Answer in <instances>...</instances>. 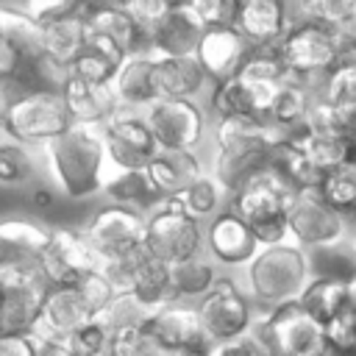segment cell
Listing matches in <instances>:
<instances>
[{
	"instance_id": "1",
	"label": "cell",
	"mask_w": 356,
	"mask_h": 356,
	"mask_svg": "<svg viewBox=\"0 0 356 356\" xmlns=\"http://www.w3.org/2000/svg\"><path fill=\"white\" fill-rule=\"evenodd\" d=\"M50 172L67 197H89L103 189L106 178V147L100 128L70 125L64 134L42 145Z\"/></svg>"
},
{
	"instance_id": "2",
	"label": "cell",
	"mask_w": 356,
	"mask_h": 356,
	"mask_svg": "<svg viewBox=\"0 0 356 356\" xmlns=\"http://www.w3.org/2000/svg\"><path fill=\"white\" fill-rule=\"evenodd\" d=\"M245 278L250 295L261 306L273 309L298 300V295L312 278V259L303 248L292 242L275 248H259V253L245 264Z\"/></svg>"
},
{
	"instance_id": "3",
	"label": "cell",
	"mask_w": 356,
	"mask_h": 356,
	"mask_svg": "<svg viewBox=\"0 0 356 356\" xmlns=\"http://www.w3.org/2000/svg\"><path fill=\"white\" fill-rule=\"evenodd\" d=\"M250 337L264 356H317L325 348V328L298 300L256 314Z\"/></svg>"
},
{
	"instance_id": "4",
	"label": "cell",
	"mask_w": 356,
	"mask_h": 356,
	"mask_svg": "<svg viewBox=\"0 0 356 356\" xmlns=\"http://www.w3.org/2000/svg\"><path fill=\"white\" fill-rule=\"evenodd\" d=\"M345 47H348V36L314 19H306V22L286 28L281 42L275 44V53L292 78L312 81V78L328 75L334 64L342 58Z\"/></svg>"
},
{
	"instance_id": "5",
	"label": "cell",
	"mask_w": 356,
	"mask_h": 356,
	"mask_svg": "<svg viewBox=\"0 0 356 356\" xmlns=\"http://www.w3.org/2000/svg\"><path fill=\"white\" fill-rule=\"evenodd\" d=\"M145 248L153 259L164 264H175L192 256H200L203 248V228L200 220H195L178 197L161 200L147 217H145Z\"/></svg>"
},
{
	"instance_id": "6",
	"label": "cell",
	"mask_w": 356,
	"mask_h": 356,
	"mask_svg": "<svg viewBox=\"0 0 356 356\" xmlns=\"http://www.w3.org/2000/svg\"><path fill=\"white\" fill-rule=\"evenodd\" d=\"M47 281L39 261H17L0 267V337L31 334L39 317Z\"/></svg>"
},
{
	"instance_id": "7",
	"label": "cell",
	"mask_w": 356,
	"mask_h": 356,
	"mask_svg": "<svg viewBox=\"0 0 356 356\" xmlns=\"http://www.w3.org/2000/svg\"><path fill=\"white\" fill-rule=\"evenodd\" d=\"M72 125L61 92H28L0 120V128L19 145H47Z\"/></svg>"
},
{
	"instance_id": "8",
	"label": "cell",
	"mask_w": 356,
	"mask_h": 356,
	"mask_svg": "<svg viewBox=\"0 0 356 356\" xmlns=\"http://www.w3.org/2000/svg\"><path fill=\"white\" fill-rule=\"evenodd\" d=\"M195 312H197V320H200V328L209 345L250 334L253 320H256L248 298L231 278H217L211 289L197 300Z\"/></svg>"
},
{
	"instance_id": "9",
	"label": "cell",
	"mask_w": 356,
	"mask_h": 356,
	"mask_svg": "<svg viewBox=\"0 0 356 356\" xmlns=\"http://www.w3.org/2000/svg\"><path fill=\"white\" fill-rule=\"evenodd\" d=\"M286 228L289 239L298 248H337L348 236V217L331 209L317 189L298 192V197L286 209Z\"/></svg>"
},
{
	"instance_id": "10",
	"label": "cell",
	"mask_w": 356,
	"mask_h": 356,
	"mask_svg": "<svg viewBox=\"0 0 356 356\" xmlns=\"http://www.w3.org/2000/svg\"><path fill=\"white\" fill-rule=\"evenodd\" d=\"M81 234L89 242V248L95 250V256L106 264V261H114L122 253L134 250L136 245H142L145 214L117 206V203H106L97 211H92V217L83 222Z\"/></svg>"
},
{
	"instance_id": "11",
	"label": "cell",
	"mask_w": 356,
	"mask_h": 356,
	"mask_svg": "<svg viewBox=\"0 0 356 356\" xmlns=\"http://www.w3.org/2000/svg\"><path fill=\"white\" fill-rule=\"evenodd\" d=\"M142 120L159 150H195L206 131V114L197 100H156Z\"/></svg>"
},
{
	"instance_id": "12",
	"label": "cell",
	"mask_w": 356,
	"mask_h": 356,
	"mask_svg": "<svg viewBox=\"0 0 356 356\" xmlns=\"http://www.w3.org/2000/svg\"><path fill=\"white\" fill-rule=\"evenodd\" d=\"M100 267L103 261L95 256L81 228H70V225L50 228V245L39 256V270L47 286H72L81 275Z\"/></svg>"
},
{
	"instance_id": "13",
	"label": "cell",
	"mask_w": 356,
	"mask_h": 356,
	"mask_svg": "<svg viewBox=\"0 0 356 356\" xmlns=\"http://www.w3.org/2000/svg\"><path fill=\"white\" fill-rule=\"evenodd\" d=\"M100 134L106 147V164L120 172L145 170L159 150L139 111H117L100 128Z\"/></svg>"
},
{
	"instance_id": "14",
	"label": "cell",
	"mask_w": 356,
	"mask_h": 356,
	"mask_svg": "<svg viewBox=\"0 0 356 356\" xmlns=\"http://www.w3.org/2000/svg\"><path fill=\"white\" fill-rule=\"evenodd\" d=\"M295 197L298 189L284 175H278L273 167H261L234 195H228V211H234L245 222H256L264 217L286 214Z\"/></svg>"
},
{
	"instance_id": "15",
	"label": "cell",
	"mask_w": 356,
	"mask_h": 356,
	"mask_svg": "<svg viewBox=\"0 0 356 356\" xmlns=\"http://www.w3.org/2000/svg\"><path fill=\"white\" fill-rule=\"evenodd\" d=\"M142 331L172 353H203L209 348V339L203 337L195 306L181 300L156 309L142 323Z\"/></svg>"
},
{
	"instance_id": "16",
	"label": "cell",
	"mask_w": 356,
	"mask_h": 356,
	"mask_svg": "<svg viewBox=\"0 0 356 356\" xmlns=\"http://www.w3.org/2000/svg\"><path fill=\"white\" fill-rule=\"evenodd\" d=\"M89 320H95V314L86 309L75 286H47L31 334L36 342H67Z\"/></svg>"
},
{
	"instance_id": "17",
	"label": "cell",
	"mask_w": 356,
	"mask_h": 356,
	"mask_svg": "<svg viewBox=\"0 0 356 356\" xmlns=\"http://www.w3.org/2000/svg\"><path fill=\"white\" fill-rule=\"evenodd\" d=\"M250 44L242 39V33L234 25H222V28H203L197 47H195V61L203 70L206 81L222 83L228 78H234L239 72V67L245 64V58L250 56Z\"/></svg>"
},
{
	"instance_id": "18",
	"label": "cell",
	"mask_w": 356,
	"mask_h": 356,
	"mask_svg": "<svg viewBox=\"0 0 356 356\" xmlns=\"http://www.w3.org/2000/svg\"><path fill=\"white\" fill-rule=\"evenodd\" d=\"M78 11L83 17L86 33L111 42L125 58L150 56L145 33L131 19V14L122 8V3H78Z\"/></svg>"
},
{
	"instance_id": "19",
	"label": "cell",
	"mask_w": 356,
	"mask_h": 356,
	"mask_svg": "<svg viewBox=\"0 0 356 356\" xmlns=\"http://www.w3.org/2000/svg\"><path fill=\"white\" fill-rule=\"evenodd\" d=\"M203 25L192 14L186 0H172L170 11L145 33L147 53L153 58H186L195 56Z\"/></svg>"
},
{
	"instance_id": "20",
	"label": "cell",
	"mask_w": 356,
	"mask_h": 356,
	"mask_svg": "<svg viewBox=\"0 0 356 356\" xmlns=\"http://www.w3.org/2000/svg\"><path fill=\"white\" fill-rule=\"evenodd\" d=\"M234 28L250 47H275L289 28L284 0H236Z\"/></svg>"
},
{
	"instance_id": "21",
	"label": "cell",
	"mask_w": 356,
	"mask_h": 356,
	"mask_svg": "<svg viewBox=\"0 0 356 356\" xmlns=\"http://www.w3.org/2000/svg\"><path fill=\"white\" fill-rule=\"evenodd\" d=\"M203 242L211 253V259H217L220 264H248L256 253H259V245L248 228L245 220H239L234 211H217L203 234Z\"/></svg>"
},
{
	"instance_id": "22",
	"label": "cell",
	"mask_w": 356,
	"mask_h": 356,
	"mask_svg": "<svg viewBox=\"0 0 356 356\" xmlns=\"http://www.w3.org/2000/svg\"><path fill=\"white\" fill-rule=\"evenodd\" d=\"M145 172L153 189L161 195V200L184 195L200 175H206L195 150H156Z\"/></svg>"
},
{
	"instance_id": "23",
	"label": "cell",
	"mask_w": 356,
	"mask_h": 356,
	"mask_svg": "<svg viewBox=\"0 0 356 356\" xmlns=\"http://www.w3.org/2000/svg\"><path fill=\"white\" fill-rule=\"evenodd\" d=\"M61 100H64L67 114L75 125L103 128L120 111V106L111 95V86H92V83H83L72 75L61 86Z\"/></svg>"
},
{
	"instance_id": "24",
	"label": "cell",
	"mask_w": 356,
	"mask_h": 356,
	"mask_svg": "<svg viewBox=\"0 0 356 356\" xmlns=\"http://www.w3.org/2000/svg\"><path fill=\"white\" fill-rule=\"evenodd\" d=\"M111 95H114L120 111H139L142 114L150 103H156L153 56H128L111 81Z\"/></svg>"
},
{
	"instance_id": "25",
	"label": "cell",
	"mask_w": 356,
	"mask_h": 356,
	"mask_svg": "<svg viewBox=\"0 0 356 356\" xmlns=\"http://www.w3.org/2000/svg\"><path fill=\"white\" fill-rule=\"evenodd\" d=\"M206 86V75L195 56L186 58H153L156 100H195Z\"/></svg>"
},
{
	"instance_id": "26",
	"label": "cell",
	"mask_w": 356,
	"mask_h": 356,
	"mask_svg": "<svg viewBox=\"0 0 356 356\" xmlns=\"http://www.w3.org/2000/svg\"><path fill=\"white\" fill-rule=\"evenodd\" d=\"M309 103H312V92L306 81H298L289 75L270 89L264 108H261V120L278 131H295L300 128Z\"/></svg>"
},
{
	"instance_id": "27",
	"label": "cell",
	"mask_w": 356,
	"mask_h": 356,
	"mask_svg": "<svg viewBox=\"0 0 356 356\" xmlns=\"http://www.w3.org/2000/svg\"><path fill=\"white\" fill-rule=\"evenodd\" d=\"M50 245V228L25 217L0 220V256L3 264L17 261H39L44 248Z\"/></svg>"
},
{
	"instance_id": "28",
	"label": "cell",
	"mask_w": 356,
	"mask_h": 356,
	"mask_svg": "<svg viewBox=\"0 0 356 356\" xmlns=\"http://www.w3.org/2000/svg\"><path fill=\"white\" fill-rule=\"evenodd\" d=\"M295 147L306 156V161L323 175L334 167H342L348 161H356V145L350 131H337V134H306L295 128L292 134Z\"/></svg>"
},
{
	"instance_id": "29",
	"label": "cell",
	"mask_w": 356,
	"mask_h": 356,
	"mask_svg": "<svg viewBox=\"0 0 356 356\" xmlns=\"http://www.w3.org/2000/svg\"><path fill=\"white\" fill-rule=\"evenodd\" d=\"M273 86H253L239 75L211 86V108L217 120L225 117H261L264 100Z\"/></svg>"
},
{
	"instance_id": "30",
	"label": "cell",
	"mask_w": 356,
	"mask_h": 356,
	"mask_svg": "<svg viewBox=\"0 0 356 356\" xmlns=\"http://www.w3.org/2000/svg\"><path fill=\"white\" fill-rule=\"evenodd\" d=\"M128 295H134L145 309L156 312L167 303H175V292H172V284H170V264L153 259L150 253L134 267L125 289Z\"/></svg>"
},
{
	"instance_id": "31",
	"label": "cell",
	"mask_w": 356,
	"mask_h": 356,
	"mask_svg": "<svg viewBox=\"0 0 356 356\" xmlns=\"http://www.w3.org/2000/svg\"><path fill=\"white\" fill-rule=\"evenodd\" d=\"M39 31H42V53L64 67H70V61L86 47V25L78 6L70 14L50 19Z\"/></svg>"
},
{
	"instance_id": "32",
	"label": "cell",
	"mask_w": 356,
	"mask_h": 356,
	"mask_svg": "<svg viewBox=\"0 0 356 356\" xmlns=\"http://www.w3.org/2000/svg\"><path fill=\"white\" fill-rule=\"evenodd\" d=\"M100 192H106L111 197V203L134 209L139 214H145V209L153 211L161 203V195L153 189V184H150L145 170H128V172L114 170L111 175L103 178V189Z\"/></svg>"
},
{
	"instance_id": "33",
	"label": "cell",
	"mask_w": 356,
	"mask_h": 356,
	"mask_svg": "<svg viewBox=\"0 0 356 356\" xmlns=\"http://www.w3.org/2000/svg\"><path fill=\"white\" fill-rule=\"evenodd\" d=\"M267 150L270 147H253V150H217L211 164V178L222 189V195H234L253 172L267 167Z\"/></svg>"
},
{
	"instance_id": "34",
	"label": "cell",
	"mask_w": 356,
	"mask_h": 356,
	"mask_svg": "<svg viewBox=\"0 0 356 356\" xmlns=\"http://www.w3.org/2000/svg\"><path fill=\"white\" fill-rule=\"evenodd\" d=\"M298 303L320 323H331L339 312L348 309V298H345V278L337 275H312L309 284L303 286V292L298 295Z\"/></svg>"
},
{
	"instance_id": "35",
	"label": "cell",
	"mask_w": 356,
	"mask_h": 356,
	"mask_svg": "<svg viewBox=\"0 0 356 356\" xmlns=\"http://www.w3.org/2000/svg\"><path fill=\"white\" fill-rule=\"evenodd\" d=\"M214 281H217L214 264L203 256H192V259L170 264V284H172L175 300H181V303L184 300H200L211 289Z\"/></svg>"
},
{
	"instance_id": "36",
	"label": "cell",
	"mask_w": 356,
	"mask_h": 356,
	"mask_svg": "<svg viewBox=\"0 0 356 356\" xmlns=\"http://www.w3.org/2000/svg\"><path fill=\"white\" fill-rule=\"evenodd\" d=\"M317 195L342 217L356 214V161L323 172L317 184Z\"/></svg>"
},
{
	"instance_id": "37",
	"label": "cell",
	"mask_w": 356,
	"mask_h": 356,
	"mask_svg": "<svg viewBox=\"0 0 356 356\" xmlns=\"http://www.w3.org/2000/svg\"><path fill=\"white\" fill-rule=\"evenodd\" d=\"M120 64H122L120 58H114V56H108L100 47L86 42V47L70 61V75L83 81V83H92V86H111Z\"/></svg>"
},
{
	"instance_id": "38",
	"label": "cell",
	"mask_w": 356,
	"mask_h": 356,
	"mask_svg": "<svg viewBox=\"0 0 356 356\" xmlns=\"http://www.w3.org/2000/svg\"><path fill=\"white\" fill-rule=\"evenodd\" d=\"M236 75L242 81L253 83V86H275L284 78H289V72L284 70L275 47H253Z\"/></svg>"
},
{
	"instance_id": "39",
	"label": "cell",
	"mask_w": 356,
	"mask_h": 356,
	"mask_svg": "<svg viewBox=\"0 0 356 356\" xmlns=\"http://www.w3.org/2000/svg\"><path fill=\"white\" fill-rule=\"evenodd\" d=\"M306 19H314L342 36L356 25V0H303Z\"/></svg>"
},
{
	"instance_id": "40",
	"label": "cell",
	"mask_w": 356,
	"mask_h": 356,
	"mask_svg": "<svg viewBox=\"0 0 356 356\" xmlns=\"http://www.w3.org/2000/svg\"><path fill=\"white\" fill-rule=\"evenodd\" d=\"M33 178V159L19 142H0V184L19 186Z\"/></svg>"
},
{
	"instance_id": "41",
	"label": "cell",
	"mask_w": 356,
	"mask_h": 356,
	"mask_svg": "<svg viewBox=\"0 0 356 356\" xmlns=\"http://www.w3.org/2000/svg\"><path fill=\"white\" fill-rule=\"evenodd\" d=\"M181 206L195 217H209V214H217L220 209V200H222V189L217 186V181L211 175H200L184 195H178Z\"/></svg>"
},
{
	"instance_id": "42",
	"label": "cell",
	"mask_w": 356,
	"mask_h": 356,
	"mask_svg": "<svg viewBox=\"0 0 356 356\" xmlns=\"http://www.w3.org/2000/svg\"><path fill=\"white\" fill-rule=\"evenodd\" d=\"M72 286L78 289L81 300L86 303V309H89L95 317H100V314L108 309V303L114 300V295H117V286L108 281V275H106L103 270H92V273L81 275Z\"/></svg>"
},
{
	"instance_id": "43",
	"label": "cell",
	"mask_w": 356,
	"mask_h": 356,
	"mask_svg": "<svg viewBox=\"0 0 356 356\" xmlns=\"http://www.w3.org/2000/svg\"><path fill=\"white\" fill-rule=\"evenodd\" d=\"M150 314H153V312H150V309H145L134 295H128V292H117V295H114V300L108 303V309L100 314V320H103V323L108 325V331H111V328L142 325Z\"/></svg>"
},
{
	"instance_id": "44",
	"label": "cell",
	"mask_w": 356,
	"mask_h": 356,
	"mask_svg": "<svg viewBox=\"0 0 356 356\" xmlns=\"http://www.w3.org/2000/svg\"><path fill=\"white\" fill-rule=\"evenodd\" d=\"M64 345L70 348L72 356H106V350H108V325L100 317H95L86 325H81Z\"/></svg>"
},
{
	"instance_id": "45",
	"label": "cell",
	"mask_w": 356,
	"mask_h": 356,
	"mask_svg": "<svg viewBox=\"0 0 356 356\" xmlns=\"http://www.w3.org/2000/svg\"><path fill=\"white\" fill-rule=\"evenodd\" d=\"M323 328H325V345L328 348L348 353V356H356V309L348 306Z\"/></svg>"
},
{
	"instance_id": "46",
	"label": "cell",
	"mask_w": 356,
	"mask_h": 356,
	"mask_svg": "<svg viewBox=\"0 0 356 356\" xmlns=\"http://www.w3.org/2000/svg\"><path fill=\"white\" fill-rule=\"evenodd\" d=\"M300 131H306V134H337V131H348V128L342 125V120L337 117V111L328 100H323L320 95L317 97L312 95V103H309L306 117L300 122Z\"/></svg>"
},
{
	"instance_id": "47",
	"label": "cell",
	"mask_w": 356,
	"mask_h": 356,
	"mask_svg": "<svg viewBox=\"0 0 356 356\" xmlns=\"http://www.w3.org/2000/svg\"><path fill=\"white\" fill-rule=\"evenodd\" d=\"M11 8H17L22 17H28L33 25H47L50 19H56V17H64V14H70L75 6H78V0H19V3H8Z\"/></svg>"
},
{
	"instance_id": "48",
	"label": "cell",
	"mask_w": 356,
	"mask_h": 356,
	"mask_svg": "<svg viewBox=\"0 0 356 356\" xmlns=\"http://www.w3.org/2000/svg\"><path fill=\"white\" fill-rule=\"evenodd\" d=\"M192 14L197 17V22L203 28H222V25H234V11H236V0H186Z\"/></svg>"
},
{
	"instance_id": "49",
	"label": "cell",
	"mask_w": 356,
	"mask_h": 356,
	"mask_svg": "<svg viewBox=\"0 0 356 356\" xmlns=\"http://www.w3.org/2000/svg\"><path fill=\"white\" fill-rule=\"evenodd\" d=\"M170 6H172V0H128V3H122V8L131 14V19L139 25L142 33H147L170 11Z\"/></svg>"
},
{
	"instance_id": "50",
	"label": "cell",
	"mask_w": 356,
	"mask_h": 356,
	"mask_svg": "<svg viewBox=\"0 0 356 356\" xmlns=\"http://www.w3.org/2000/svg\"><path fill=\"white\" fill-rule=\"evenodd\" d=\"M139 339H142V325L111 328L108 331V350H106V356H136Z\"/></svg>"
},
{
	"instance_id": "51",
	"label": "cell",
	"mask_w": 356,
	"mask_h": 356,
	"mask_svg": "<svg viewBox=\"0 0 356 356\" xmlns=\"http://www.w3.org/2000/svg\"><path fill=\"white\" fill-rule=\"evenodd\" d=\"M203 356H264V353H261L259 342H256L250 334H245V337H239V339L211 342Z\"/></svg>"
},
{
	"instance_id": "52",
	"label": "cell",
	"mask_w": 356,
	"mask_h": 356,
	"mask_svg": "<svg viewBox=\"0 0 356 356\" xmlns=\"http://www.w3.org/2000/svg\"><path fill=\"white\" fill-rule=\"evenodd\" d=\"M39 342L33 334H14V337H0V356H36Z\"/></svg>"
},
{
	"instance_id": "53",
	"label": "cell",
	"mask_w": 356,
	"mask_h": 356,
	"mask_svg": "<svg viewBox=\"0 0 356 356\" xmlns=\"http://www.w3.org/2000/svg\"><path fill=\"white\" fill-rule=\"evenodd\" d=\"M31 89L19 81V78H0V120L8 114V108L17 103V100H22L25 95H28Z\"/></svg>"
},
{
	"instance_id": "54",
	"label": "cell",
	"mask_w": 356,
	"mask_h": 356,
	"mask_svg": "<svg viewBox=\"0 0 356 356\" xmlns=\"http://www.w3.org/2000/svg\"><path fill=\"white\" fill-rule=\"evenodd\" d=\"M36 356H72L70 348L64 342H39V353Z\"/></svg>"
},
{
	"instance_id": "55",
	"label": "cell",
	"mask_w": 356,
	"mask_h": 356,
	"mask_svg": "<svg viewBox=\"0 0 356 356\" xmlns=\"http://www.w3.org/2000/svg\"><path fill=\"white\" fill-rule=\"evenodd\" d=\"M56 203V195L47 189V186H36L33 189V206L36 209H50Z\"/></svg>"
},
{
	"instance_id": "56",
	"label": "cell",
	"mask_w": 356,
	"mask_h": 356,
	"mask_svg": "<svg viewBox=\"0 0 356 356\" xmlns=\"http://www.w3.org/2000/svg\"><path fill=\"white\" fill-rule=\"evenodd\" d=\"M345 298H348V306L356 309V270L345 275Z\"/></svg>"
},
{
	"instance_id": "57",
	"label": "cell",
	"mask_w": 356,
	"mask_h": 356,
	"mask_svg": "<svg viewBox=\"0 0 356 356\" xmlns=\"http://www.w3.org/2000/svg\"><path fill=\"white\" fill-rule=\"evenodd\" d=\"M317 356H348V353H339V350H334V348H328V345H325V348H323Z\"/></svg>"
},
{
	"instance_id": "58",
	"label": "cell",
	"mask_w": 356,
	"mask_h": 356,
	"mask_svg": "<svg viewBox=\"0 0 356 356\" xmlns=\"http://www.w3.org/2000/svg\"><path fill=\"white\" fill-rule=\"evenodd\" d=\"M348 44L356 50V25H353V28H350V33H348Z\"/></svg>"
},
{
	"instance_id": "59",
	"label": "cell",
	"mask_w": 356,
	"mask_h": 356,
	"mask_svg": "<svg viewBox=\"0 0 356 356\" xmlns=\"http://www.w3.org/2000/svg\"><path fill=\"white\" fill-rule=\"evenodd\" d=\"M206 353V350H203ZM203 353H178V356H203Z\"/></svg>"
},
{
	"instance_id": "60",
	"label": "cell",
	"mask_w": 356,
	"mask_h": 356,
	"mask_svg": "<svg viewBox=\"0 0 356 356\" xmlns=\"http://www.w3.org/2000/svg\"><path fill=\"white\" fill-rule=\"evenodd\" d=\"M350 250H353V261H356V236H353V248Z\"/></svg>"
},
{
	"instance_id": "61",
	"label": "cell",
	"mask_w": 356,
	"mask_h": 356,
	"mask_svg": "<svg viewBox=\"0 0 356 356\" xmlns=\"http://www.w3.org/2000/svg\"><path fill=\"white\" fill-rule=\"evenodd\" d=\"M353 145H356V131H353Z\"/></svg>"
}]
</instances>
